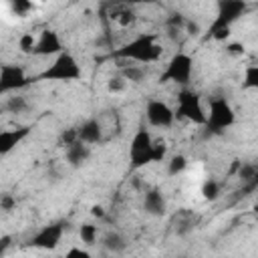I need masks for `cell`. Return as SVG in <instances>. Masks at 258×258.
Segmentation results:
<instances>
[{
	"label": "cell",
	"mask_w": 258,
	"mask_h": 258,
	"mask_svg": "<svg viewBox=\"0 0 258 258\" xmlns=\"http://www.w3.org/2000/svg\"><path fill=\"white\" fill-rule=\"evenodd\" d=\"M165 153H167L165 141L153 139V135L145 127H139L135 131V135L131 139V145H129V161H131L133 169H141L149 163L163 161Z\"/></svg>",
	"instance_id": "cell-1"
},
{
	"label": "cell",
	"mask_w": 258,
	"mask_h": 258,
	"mask_svg": "<svg viewBox=\"0 0 258 258\" xmlns=\"http://www.w3.org/2000/svg\"><path fill=\"white\" fill-rule=\"evenodd\" d=\"M113 56L121 58V60L149 64V62H155L161 58V46L157 44L153 34H139V36L131 38L129 42H125L123 46H119L117 50H113Z\"/></svg>",
	"instance_id": "cell-2"
},
{
	"label": "cell",
	"mask_w": 258,
	"mask_h": 258,
	"mask_svg": "<svg viewBox=\"0 0 258 258\" xmlns=\"http://www.w3.org/2000/svg\"><path fill=\"white\" fill-rule=\"evenodd\" d=\"M248 10L246 0H218V12L214 22L208 28V36L216 40H224L230 34L232 24Z\"/></svg>",
	"instance_id": "cell-3"
},
{
	"label": "cell",
	"mask_w": 258,
	"mask_h": 258,
	"mask_svg": "<svg viewBox=\"0 0 258 258\" xmlns=\"http://www.w3.org/2000/svg\"><path fill=\"white\" fill-rule=\"evenodd\" d=\"M83 77V69L79 60L69 52L62 50L58 52L52 62L38 75V81H54V83H73Z\"/></svg>",
	"instance_id": "cell-4"
},
{
	"label": "cell",
	"mask_w": 258,
	"mask_h": 258,
	"mask_svg": "<svg viewBox=\"0 0 258 258\" xmlns=\"http://www.w3.org/2000/svg\"><path fill=\"white\" fill-rule=\"evenodd\" d=\"M234 123H236V113H234V107L230 105V101L226 97H214L210 101L208 111H206V123H204V127L208 129V133L210 135L224 133Z\"/></svg>",
	"instance_id": "cell-5"
},
{
	"label": "cell",
	"mask_w": 258,
	"mask_h": 258,
	"mask_svg": "<svg viewBox=\"0 0 258 258\" xmlns=\"http://www.w3.org/2000/svg\"><path fill=\"white\" fill-rule=\"evenodd\" d=\"M191 75H194V56L179 50L167 60L159 77V83H175L179 87H187L191 81Z\"/></svg>",
	"instance_id": "cell-6"
},
{
	"label": "cell",
	"mask_w": 258,
	"mask_h": 258,
	"mask_svg": "<svg viewBox=\"0 0 258 258\" xmlns=\"http://www.w3.org/2000/svg\"><path fill=\"white\" fill-rule=\"evenodd\" d=\"M173 111H175V117L187 119L194 125H204L206 123V109L202 105V97L196 91L187 89V87H183L179 91V95H177V107Z\"/></svg>",
	"instance_id": "cell-7"
},
{
	"label": "cell",
	"mask_w": 258,
	"mask_h": 258,
	"mask_svg": "<svg viewBox=\"0 0 258 258\" xmlns=\"http://www.w3.org/2000/svg\"><path fill=\"white\" fill-rule=\"evenodd\" d=\"M30 81L32 79L26 75V71L20 64H14V62L0 64V95L18 93L20 89L28 87Z\"/></svg>",
	"instance_id": "cell-8"
},
{
	"label": "cell",
	"mask_w": 258,
	"mask_h": 258,
	"mask_svg": "<svg viewBox=\"0 0 258 258\" xmlns=\"http://www.w3.org/2000/svg\"><path fill=\"white\" fill-rule=\"evenodd\" d=\"M145 119L151 127L167 129L175 121V111L161 99H149L145 105Z\"/></svg>",
	"instance_id": "cell-9"
},
{
	"label": "cell",
	"mask_w": 258,
	"mask_h": 258,
	"mask_svg": "<svg viewBox=\"0 0 258 258\" xmlns=\"http://www.w3.org/2000/svg\"><path fill=\"white\" fill-rule=\"evenodd\" d=\"M64 228H67L64 222H54V224L42 226V228L28 240V246L40 248V250H54V248L60 244L62 236H64Z\"/></svg>",
	"instance_id": "cell-10"
},
{
	"label": "cell",
	"mask_w": 258,
	"mask_h": 258,
	"mask_svg": "<svg viewBox=\"0 0 258 258\" xmlns=\"http://www.w3.org/2000/svg\"><path fill=\"white\" fill-rule=\"evenodd\" d=\"M62 50H64V46H62L60 34L56 30H52V28H44L38 34L30 54H34V56H56Z\"/></svg>",
	"instance_id": "cell-11"
},
{
	"label": "cell",
	"mask_w": 258,
	"mask_h": 258,
	"mask_svg": "<svg viewBox=\"0 0 258 258\" xmlns=\"http://www.w3.org/2000/svg\"><path fill=\"white\" fill-rule=\"evenodd\" d=\"M198 226H200V216H198L194 210L181 208V210H177V212L171 216V230H173V234L179 236V238L189 236Z\"/></svg>",
	"instance_id": "cell-12"
},
{
	"label": "cell",
	"mask_w": 258,
	"mask_h": 258,
	"mask_svg": "<svg viewBox=\"0 0 258 258\" xmlns=\"http://www.w3.org/2000/svg\"><path fill=\"white\" fill-rule=\"evenodd\" d=\"M30 133V127H18V129H0V157L14 151Z\"/></svg>",
	"instance_id": "cell-13"
},
{
	"label": "cell",
	"mask_w": 258,
	"mask_h": 258,
	"mask_svg": "<svg viewBox=\"0 0 258 258\" xmlns=\"http://www.w3.org/2000/svg\"><path fill=\"white\" fill-rule=\"evenodd\" d=\"M91 157V145L83 143L81 139H75L73 143L64 145V159L71 167H83Z\"/></svg>",
	"instance_id": "cell-14"
},
{
	"label": "cell",
	"mask_w": 258,
	"mask_h": 258,
	"mask_svg": "<svg viewBox=\"0 0 258 258\" xmlns=\"http://www.w3.org/2000/svg\"><path fill=\"white\" fill-rule=\"evenodd\" d=\"M143 210H145V214H149L153 218L165 216V212H167V200L161 194V189L149 187L145 191V196H143Z\"/></svg>",
	"instance_id": "cell-15"
},
{
	"label": "cell",
	"mask_w": 258,
	"mask_h": 258,
	"mask_svg": "<svg viewBox=\"0 0 258 258\" xmlns=\"http://www.w3.org/2000/svg\"><path fill=\"white\" fill-rule=\"evenodd\" d=\"M77 139H81L83 143L87 145H97L103 141V125L99 119L91 117L87 121H83L79 127H77Z\"/></svg>",
	"instance_id": "cell-16"
},
{
	"label": "cell",
	"mask_w": 258,
	"mask_h": 258,
	"mask_svg": "<svg viewBox=\"0 0 258 258\" xmlns=\"http://www.w3.org/2000/svg\"><path fill=\"white\" fill-rule=\"evenodd\" d=\"M101 244H103V248H105L107 252H111V254H123V252L127 250V240H125V236L119 234V232H107V234L103 236Z\"/></svg>",
	"instance_id": "cell-17"
},
{
	"label": "cell",
	"mask_w": 258,
	"mask_h": 258,
	"mask_svg": "<svg viewBox=\"0 0 258 258\" xmlns=\"http://www.w3.org/2000/svg\"><path fill=\"white\" fill-rule=\"evenodd\" d=\"M119 75L127 83H143L147 77V69L143 64H125L119 69Z\"/></svg>",
	"instance_id": "cell-18"
},
{
	"label": "cell",
	"mask_w": 258,
	"mask_h": 258,
	"mask_svg": "<svg viewBox=\"0 0 258 258\" xmlns=\"http://www.w3.org/2000/svg\"><path fill=\"white\" fill-rule=\"evenodd\" d=\"M28 107H30L28 99L24 95H20V93H10V97L4 101V111L12 113V115L24 113V111H28Z\"/></svg>",
	"instance_id": "cell-19"
},
{
	"label": "cell",
	"mask_w": 258,
	"mask_h": 258,
	"mask_svg": "<svg viewBox=\"0 0 258 258\" xmlns=\"http://www.w3.org/2000/svg\"><path fill=\"white\" fill-rule=\"evenodd\" d=\"M79 236H81V242H83V244L91 246V244H95L97 238H99V228H97L95 224H91V222H85V224H81V228H79Z\"/></svg>",
	"instance_id": "cell-20"
},
{
	"label": "cell",
	"mask_w": 258,
	"mask_h": 258,
	"mask_svg": "<svg viewBox=\"0 0 258 258\" xmlns=\"http://www.w3.org/2000/svg\"><path fill=\"white\" fill-rule=\"evenodd\" d=\"M185 167H187V157L181 155V153L171 155L169 161H167V173H169V175H177V173H181Z\"/></svg>",
	"instance_id": "cell-21"
},
{
	"label": "cell",
	"mask_w": 258,
	"mask_h": 258,
	"mask_svg": "<svg viewBox=\"0 0 258 258\" xmlns=\"http://www.w3.org/2000/svg\"><path fill=\"white\" fill-rule=\"evenodd\" d=\"M117 16H111L113 20H117V22H121L123 26H129V24H133L135 22V12H133V8L127 4V6H123V8H119L117 12H115Z\"/></svg>",
	"instance_id": "cell-22"
},
{
	"label": "cell",
	"mask_w": 258,
	"mask_h": 258,
	"mask_svg": "<svg viewBox=\"0 0 258 258\" xmlns=\"http://www.w3.org/2000/svg\"><path fill=\"white\" fill-rule=\"evenodd\" d=\"M244 89H256L258 87V67L256 64H250L246 67L244 71Z\"/></svg>",
	"instance_id": "cell-23"
},
{
	"label": "cell",
	"mask_w": 258,
	"mask_h": 258,
	"mask_svg": "<svg viewBox=\"0 0 258 258\" xmlns=\"http://www.w3.org/2000/svg\"><path fill=\"white\" fill-rule=\"evenodd\" d=\"M8 4H10V8H12V12L18 14V16H24V14H28L30 10H34L32 0H8Z\"/></svg>",
	"instance_id": "cell-24"
},
{
	"label": "cell",
	"mask_w": 258,
	"mask_h": 258,
	"mask_svg": "<svg viewBox=\"0 0 258 258\" xmlns=\"http://www.w3.org/2000/svg\"><path fill=\"white\" fill-rule=\"evenodd\" d=\"M240 177H242V181H246L248 185H256V179H258L256 165H254V163H246V165H242V169H240Z\"/></svg>",
	"instance_id": "cell-25"
},
{
	"label": "cell",
	"mask_w": 258,
	"mask_h": 258,
	"mask_svg": "<svg viewBox=\"0 0 258 258\" xmlns=\"http://www.w3.org/2000/svg\"><path fill=\"white\" fill-rule=\"evenodd\" d=\"M220 189H222V187H220V183H218L216 179H208V181L202 185V194H204V198L210 200V202L220 196Z\"/></svg>",
	"instance_id": "cell-26"
},
{
	"label": "cell",
	"mask_w": 258,
	"mask_h": 258,
	"mask_svg": "<svg viewBox=\"0 0 258 258\" xmlns=\"http://www.w3.org/2000/svg\"><path fill=\"white\" fill-rule=\"evenodd\" d=\"M125 87H127V81L119 73L109 77V81H107V91L109 93H121V91H125Z\"/></svg>",
	"instance_id": "cell-27"
},
{
	"label": "cell",
	"mask_w": 258,
	"mask_h": 258,
	"mask_svg": "<svg viewBox=\"0 0 258 258\" xmlns=\"http://www.w3.org/2000/svg\"><path fill=\"white\" fill-rule=\"evenodd\" d=\"M16 208V198L8 191H2L0 194V210L2 212H12Z\"/></svg>",
	"instance_id": "cell-28"
},
{
	"label": "cell",
	"mask_w": 258,
	"mask_h": 258,
	"mask_svg": "<svg viewBox=\"0 0 258 258\" xmlns=\"http://www.w3.org/2000/svg\"><path fill=\"white\" fill-rule=\"evenodd\" d=\"M34 42H36V38L32 36V34H22L20 36V40H18V46H20V50L22 52H32V46H34Z\"/></svg>",
	"instance_id": "cell-29"
},
{
	"label": "cell",
	"mask_w": 258,
	"mask_h": 258,
	"mask_svg": "<svg viewBox=\"0 0 258 258\" xmlns=\"http://www.w3.org/2000/svg\"><path fill=\"white\" fill-rule=\"evenodd\" d=\"M75 139H77V127H69V129H64V131L60 133V137H58V143L64 147V145L73 143Z\"/></svg>",
	"instance_id": "cell-30"
},
{
	"label": "cell",
	"mask_w": 258,
	"mask_h": 258,
	"mask_svg": "<svg viewBox=\"0 0 258 258\" xmlns=\"http://www.w3.org/2000/svg\"><path fill=\"white\" fill-rule=\"evenodd\" d=\"M64 256H79V258H89V256H91V252H89V250H85V248L73 246V248H69V250L64 252Z\"/></svg>",
	"instance_id": "cell-31"
},
{
	"label": "cell",
	"mask_w": 258,
	"mask_h": 258,
	"mask_svg": "<svg viewBox=\"0 0 258 258\" xmlns=\"http://www.w3.org/2000/svg\"><path fill=\"white\" fill-rule=\"evenodd\" d=\"M10 246H12V236H10V234L2 236V238H0V256L6 254V250H8Z\"/></svg>",
	"instance_id": "cell-32"
},
{
	"label": "cell",
	"mask_w": 258,
	"mask_h": 258,
	"mask_svg": "<svg viewBox=\"0 0 258 258\" xmlns=\"http://www.w3.org/2000/svg\"><path fill=\"white\" fill-rule=\"evenodd\" d=\"M155 0H123V4H129V6H135V4H151Z\"/></svg>",
	"instance_id": "cell-33"
},
{
	"label": "cell",
	"mask_w": 258,
	"mask_h": 258,
	"mask_svg": "<svg viewBox=\"0 0 258 258\" xmlns=\"http://www.w3.org/2000/svg\"><path fill=\"white\" fill-rule=\"evenodd\" d=\"M228 50H230V52H244V46H242V44H230Z\"/></svg>",
	"instance_id": "cell-34"
},
{
	"label": "cell",
	"mask_w": 258,
	"mask_h": 258,
	"mask_svg": "<svg viewBox=\"0 0 258 258\" xmlns=\"http://www.w3.org/2000/svg\"><path fill=\"white\" fill-rule=\"evenodd\" d=\"M91 214L97 216V218H101V216H103V208H101V206H93V208H91Z\"/></svg>",
	"instance_id": "cell-35"
}]
</instances>
